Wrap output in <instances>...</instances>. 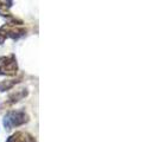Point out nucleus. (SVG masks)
<instances>
[{
    "label": "nucleus",
    "instance_id": "nucleus-4",
    "mask_svg": "<svg viewBox=\"0 0 158 142\" xmlns=\"http://www.w3.org/2000/svg\"><path fill=\"white\" fill-rule=\"evenodd\" d=\"M6 142H36L32 135L24 133V132H17L12 136H10Z\"/></svg>",
    "mask_w": 158,
    "mask_h": 142
},
{
    "label": "nucleus",
    "instance_id": "nucleus-3",
    "mask_svg": "<svg viewBox=\"0 0 158 142\" xmlns=\"http://www.w3.org/2000/svg\"><path fill=\"white\" fill-rule=\"evenodd\" d=\"M26 33L25 29L16 27V25L8 23L0 27V44H2L6 38H12V39H18Z\"/></svg>",
    "mask_w": 158,
    "mask_h": 142
},
{
    "label": "nucleus",
    "instance_id": "nucleus-7",
    "mask_svg": "<svg viewBox=\"0 0 158 142\" xmlns=\"http://www.w3.org/2000/svg\"><path fill=\"white\" fill-rule=\"evenodd\" d=\"M0 16L4 18H12L10 11H8V6L5 2H1V1H0Z\"/></svg>",
    "mask_w": 158,
    "mask_h": 142
},
{
    "label": "nucleus",
    "instance_id": "nucleus-1",
    "mask_svg": "<svg viewBox=\"0 0 158 142\" xmlns=\"http://www.w3.org/2000/svg\"><path fill=\"white\" fill-rule=\"evenodd\" d=\"M30 121L29 115L23 110H12L8 111L7 114L5 115V117L2 120L4 122V127L5 129L11 130L15 127L23 126L25 123H27Z\"/></svg>",
    "mask_w": 158,
    "mask_h": 142
},
{
    "label": "nucleus",
    "instance_id": "nucleus-5",
    "mask_svg": "<svg viewBox=\"0 0 158 142\" xmlns=\"http://www.w3.org/2000/svg\"><path fill=\"white\" fill-rule=\"evenodd\" d=\"M26 96H27V90L26 89H20V90H18L16 93H12L8 96L7 104L8 105H12L15 103L19 102L20 100H23L24 97H26Z\"/></svg>",
    "mask_w": 158,
    "mask_h": 142
},
{
    "label": "nucleus",
    "instance_id": "nucleus-6",
    "mask_svg": "<svg viewBox=\"0 0 158 142\" xmlns=\"http://www.w3.org/2000/svg\"><path fill=\"white\" fill-rule=\"evenodd\" d=\"M19 82H22V78L10 79V81H2V82H0V91H1V93H4V91L11 90V89L15 87L16 84H18Z\"/></svg>",
    "mask_w": 158,
    "mask_h": 142
},
{
    "label": "nucleus",
    "instance_id": "nucleus-2",
    "mask_svg": "<svg viewBox=\"0 0 158 142\" xmlns=\"http://www.w3.org/2000/svg\"><path fill=\"white\" fill-rule=\"evenodd\" d=\"M18 71V63L16 56H2L0 57V75L1 76H15Z\"/></svg>",
    "mask_w": 158,
    "mask_h": 142
}]
</instances>
